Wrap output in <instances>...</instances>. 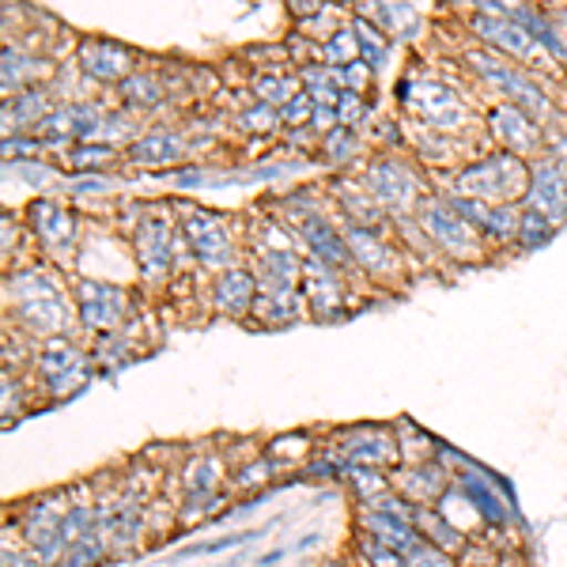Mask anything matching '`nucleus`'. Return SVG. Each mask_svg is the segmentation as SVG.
Masks as SVG:
<instances>
[{"label":"nucleus","mask_w":567,"mask_h":567,"mask_svg":"<svg viewBox=\"0 0 567 567\" xmlns=\"http://www.w3.org/2000/svg\"><path fill=\"white\" fill-rule=\"evenodd\" d=\"M72 303H76V318L80 329L91 337H103L122 329L125 322H133V288L114 280H95V277H80L72 280Z\"/></svg>","instance_id":"obj_6"},{"label":"nucleus","mask_w":567,"mask_h":567,"mask_svg":"<svg viewBox=\"0 0 567 567\" xmlns=\"http://www.w3.org/2000/svg\"><path fill=\"white\" fill-rule=\"evenodd\" d=\"M95 355L91 349L76 341V333H61V337H45L34 349L31 363V379L39 386L42 401H65L72 393H80L95 374Z\"/></svg>","instance_id":"obj_2"},{"label":"nucleus","mask_w":567,"mask_h":567,"mask_svg":"<svg viewBox=\"0 0 567 567\" xmlns=\"http://www.w3.org/2000/svg\"><path fill=\"white\" fill-rule=\"evenodd\" d=\"M299 315H307L303 288L299 291H258L246 322L254 329H284V326L299 322Z\"/></svg>","instance_id":"obj_24"},{"label":"nucleus","mask_w":567,"mask_h":567,"mask_svg":"<svg viewBox=\"0 0 567 567\" xmlns=\"http://www.w3.org/2000/svg\"><path fill=\"white\" fill-rule=\"evenodd\" d=\"M318 58L326 61V69H344V65H352V61H360V42H355L352 27L329 34V42L318 50Z\"/></svg>","instance_id":"obj_34"},{"label":"nucleus","mask_w":567,"mask_h":567,"mask_svg":"<svg viewBox=\"0 0 567 567\" xmlns=\"http://www.w3.org/2000/svg\"><path fill=\"white\" fill-rule=\"evenodd\" d=\"M355 529L379 537L382 545L398 548V553H409V548H416L420 542H424V534L416 529V523L393 518V515H386V511H379V507H355Z\"/></svg>","instance_id":"obj_23"},{"label":"nucleus","mask_w":567,"mask_h":567,"mask_svg":"<svg viewBox=\"0 0 567 567\" xmlns=\"http://www.w3.org/2000/svg\"><path fill=\"white\" fill-rule=\"evenodd\" d=\"M526 0H473V12L481 16H499V20H515L518 12H526Z\"/></svg>","instance_id":"obj_45"},{"label":"nucleus","mask_w":567,"mask_h":567,"mask_svg":"<svg viewBox=\"0 0 567 567\" xmlns=\"http://www.w3.org/2000/svg\"><path fill=\"white\" fill-rule=\"evenodd\" d=\"M122 87V95H125V103L130 106H155V103H163V84H159V76H152V72H133L125 84H117Z\"/></svg>","instance_id":"obj_37"},{"label":"nucleus","mask_w":567,"mask_h":567,"mask_svg":"<svg viewBox=\"0 0 567 567\" xmlns=\"http://www.w3.org/2000/svg\"><path fill=\"white\" fill-rule=\"evenodd\" d=\"M303 299H307V315L315 322H337V318L349 315V284H344V272L333 269V265L318 261L307 254L303 261Z\"/></svg>","instance_id":"obj_12"},{"label":"nucleus","mask_w":567,"mask_h":567,"mask_svg":"<svg viewBox=\"0 0 567 567\" xmlns=\"http://www.w3.org/2000/svg\"><path fill=\"white\" fill-rule=\"evenodd\" d=\"M0 393H4V427H12L27 409L39 405L42 393L34 386V379L27 371H12L4 368V379H0Z\"/></svg>","instance_id":"obj_28"},{"label":"nucleus","mask_w":567,"mask_h":567,"mask_svg":"<svg viewBox=\"0 0 567 567\" xmlns=\"http://www.w3.org/2000/svg\"><path fill=\"white\" fill-rule=\"evenodd\" d=\"M523 208H534L542 213L548 224L564 227L567 219V171L553 155H537L529 163V189L523 197Z\"/></svg>","instance_id":"obj_13"},{"label":"nucleus","mask_w":567,"mask_h":567,"mask_svg":"<svg viewBox=\"0 0 567 567\" xmlns=\"http://www.w3.org/2000/svg\"><path fill=\"white\" fill-rule=\"evenodd\" d=\"M296 235L307 243L310 258L333 265V269H341V272L355 269L352 250H349V239H344V227L329 224V219H322L318 213H307V216L296 224Z\"/></svg>","instance_id":"obj_21"},{"label":"nucleus","mask_w":567,"mask_h":567,"mask_svg":"<svg viewBox=\"0 0 567 567\" xmlns=\"http://www.w3.org/2000/svg\"><path fill=\"white\" fill-rule=\"evenodd\" d=\"M318 567H360V564H355L352 556H349V560H326V564H318Z\"/></svg>","instance_id":"obj_48"},{"label":"nucleus","mask_w":567,"mask_h":567,"mask_svg":"<svg viewBox=\"0 0 567 567\" xmlns=\"http://www.w3.org/2000/svg\"><path fill=\"white\" fill-rule=\"evenodd\" d=\"M398 427L386 424H355V427H341L333 439H329V451L349 465H368V470H398L401 465V443H398Z\"/></svg>","instance_id":"obj_8"},{"label":"nucleus","mask_w":567,"mask_h":567,"mask_svg":"<svg viewBox=\"0 0 567 567\" xmlns=\"http://www.w3.org/2000/svg\"><path fill=\"white\" fill-rule=\"evenodd\" d=\"M34 136H39L42 144H65V141H80L76 136V114H72V103L53 110L50 117L34 130Z\"/></svg>","instance_id":"obj_38"},{"label":"nucleus","mask_w":567,"mask_h":567,"mask_svg":"<svg viewBox=\"0 0 567 567\" xmlns=\"http://www.w3.org/2000/svg\"><path fill=\"white\" fill-rule=\"evenodd\" d=\"M352 560L360 567H405V553H398V548L382 545L379 537L363 534V529H355L352 537Z\"/></svg>","instance_id":"obj_32"},{"label":"nucleus","mask_w":567,"mask_h":567,"mask_svg":"<svg viewBox=\"0 0 567 567\" xmlns=\"http://www.w3.org/2000/svg\"><path fill=\"white\" fill-rule=\"evenodd\" d=\"M27 219H31V231L39 235L42 250L50 254V258H69V254L76 250L80 219L72 216L65 205H58V200H50V197H39L27 208Z\"/></svg>","instance_id":"obj_15"},{"label":"nucleus","mask_w":567,"mask_h":567,"mask_svg":"<svg viewBox=\"0 0 567 567\" xmlns=\"http://www.w3.org/2000/svg\"><path fill=\"white\" fill-rule=\"evenodd\" d=\"M110 189V182L103 175H95V178H76L72 182V197H95V194H106Z\"/></svg>","instance_id":"obj_47"},{"label":"nucleus","mask_w":567,"mask_h":567,"mask_svg":"<svg viewBox=\"0 0 567 567\" xmlns=\"http://www.w3.org/2000/svg\"><path fill=\"white\" fill-rule=\"evenodd\" d=\"M352 31H355V42H360V58L368 61V65L386 61V53H390L386 31H379V27H374L371 20H363V16H355L352 20Z\"/></svg>","instance_id":"obj_35"},{"label":"nucleus","mask_w":567,"mask_h":567,"mask_svg":"<svg viewBox=\"0 0 567 567\" xmlns=\"http://www.w3.org/2000/svg\"><path fill=\"white\" fill-rule=\"evenodd\" d=\"M175 250H178V239H175L171 216L155 213L136 224L133 265H136V277L148 284V288H155V284H163L171 277V269H175Z\"/></svg>","instance_id":"obj_9"},{"label":"nucleus","mask_w":567,"mask_h":567,"mask_svg":"<svg viewBox=\"0 0 567 567\" xmlns=\"http://www.w3.org/2000/svg\"><path fill=\"white\" fill-rule=\"evenodd\" d=\"M315 117V99L307 95V91H299V95H291L288 103L280 106V122H288V125H303Z\"/></svg>","instance_id":"obj_44"},{"label":"nucleus","mask_w":567,"mask_h":567,"mask_svg":"<svg viewBox=\"0 0 567 567\" xmlns=\"http://www.w3.org/2000/svg\"><path fill=\"white\" fill-rule=\"evenodd\" d=\"M50 114H53L50 95H45V87H39V84L16 91V99L8 95V103H4V125H12V117H16V125H31V130H39Z\"/></svg>","instance_id":"obj_29"},{"label":"nucleus","mask_w":567,"mask_h":567,"mask_svg":"<svg viewBox=\"0 0 567 567\" xmlns=\"http://www.w3.org/2000/svg\"><path fill=\"white\" fill-rule=\"evenodd\" d=\"M529 189V163L515 152H496L488 159L465 163L454 175V194L488 200V205H515Z\"/></svg>","instance_id":"obj_3"},{"label":"nucleus","mask_w":567,"mask_h":567,"mask_svg":"<svg viewBox=\"0 0 567 567\" xmlns=\"http://www.w3.org/2000/svg\"><path fill=\"white\" fill-rule=\"evenodd\" d=\"M401 103L439 133H454L465 122L462 103L443 84H435V80H405L401 84Z\"/></svg>","instance_id":"obj_14"},{"label":"nucleus","mask_w":567,"mask_h":567,"mask_svg":"<svg viewBox=\"0 0 567 567\" xmlns=\"http://www.w3.org/2000/svg\"><path fill=\"white\" fill-rule=\"evenodd\" d=\"M0 567H50V564H45L39 553H31L27 545L12 548V542L4 537V560H0Z\"/></svg>","instance_id":"obj_46"},{"label":"nucleus","mask_w":567,"mask_h":567,"mask_svg":"<svg viewBox=\"0 0 567 567\" xmlns=\"http://www.w3.org/2000/svg\"><path fill=\"white\" fill-rule=\"evenodd\" d=\"M254 299H258V280H254L250 265H231V269L216 272L213 284H208V303H213V315L239 318V322H246L250 310H254Z\"/></svg>","instance_id":"obj_19"},{"label":"nucleus","mask_w":567,"mask_h":567,"mask_svg":"<svg viewBox=\"0 0 567 567\" xmlns=\"http://www.w3.org/2000/svg\"><path fill=\"white\" fill-rule=\"evenodd\" d=\"M451 481H454V470L451 465H443V458L413 462V465L401 462L398 470H390L393 492H401V496H405L409 503H416V507H435V503L446 496Z\"/></svg>","instance_id":"obj_16"},{"label":"nucleus","mask_w":567,"mask_h":567,"mask_svg":"<svg viewBox=\"0 0 567 567\" xmlns=\"http://www.w3.org/2000/svg\"><path fill=\"white\" fill-rule=\"evenodd\" d=\"M470 31L488 45V50L503 53V58H515L529 65V61H542V45H537L534 34L526 31L523 23L515 20H499V16H473L470 20Z\"/></svg>","instance_id":"obj_18"},{"label":"nucleus","mask_w":567,"mask_h":567,"mask_svg":"<svg viewBox=\"0 0 567 567\" xmlns=\"http://www.w3.org/2000/svg\"><path fill=\"white\" fill-rule=\"evenodd\" d=\"M91 355H95V368L99 371L130 368L136 355H141V333H136V318H133V322H125L122 329H114V333L95 337V344H91Z\"/></svg>","instance_id":"obj_25"},{"label":"nucleus","mask_w":567,"mask_h":567,"mask_svg":"<svg viewBox=\"0 0 567 567\" xmlns=\"http://www.w3.org/2000/svg\"><path fill=\"white\" fill-rule=\"evenodd\" d=\"M363 117H368V106H363L360 91H341V103H337V122L349 125V130H355Z\"/></svg>","instance_id":"obj_43"},{"label":"nucleus","mask_w":567,"mask_h":567,"mask_svg":"<svg viewBox=\"0 0 567 567\" xmlns=\"http://www.w3.org/2000/svg\"><path fill=\"white\" fill-rule=\"evenodd\" d=\"M341 481L349 484V492L355 496V507H363V503H374V499L386 496V492L393 488L386 470H368V465H349Z\"/></svg>","instance_id":"obj_31"},{"label":"nucleus","mask_w":567,"mask_h":567,"mask_svg":"<svg viewBox=\"0 0 567 567\" xmlns=\"http://www.w3.org/2000/svg\"><path fill=\"white\" fill-rule=\"evenodd\" d=\"M344 239H349L352 261L363 277L371 280H386L390 272L401 269V254L382 239L379 227H363V224H344Z\"/></svg>","instance_id":"obj_20"},{"label":"nucleus","mask_w":567,"mask_h":567,"mask_svg":"<svg viewBox=\"0 0 567 567\" xmlns=\"http://www.w3.org/2000/svg\"><path fill=\"white\" fill-rule=\"evenodd\" d=\"M254 91H258L261 103L280 110L291 95H299V84H296V80H288V72H269V76L254 80Z\"/></svg>","instance_id":"obj_39"},{"label":"nucleus","mask_w":567,"mask_h":567,"mask_svg":"<svg viewBox=\"0 0 567 567\" xmlns=\"http://www.w3.org/2000/svg\"><path fill=\"white\" fill-rule=\"evenodd\" d=\"M106 556H110L106 537L103 534H87V537H76V542L65 545L58 567H103Z\"/></svg>","instance_id":"obj_33"},{"label":"nucleus","mask_w":567,"mask_h":567,"mask_svg":"<svg viewBox=\"0 0 567 567\" xmlns=\"http://www.w3.org/2000/svg\"><path fill=\"white\" fill-rule=\"evenodd\" d=\"M318 148H322L326 163H337V167H341V163H349L355 155V133L349 130V125H337V130H329L322 136V144H318Z\"/></svg>","instance_id":"obj_41"},{"label":"nucleus","mask_w":567,"mask_h":567,"mask_svg":"<svg viewBox=\"0 0 567 567\" xmlns=\"http://www.w3.org/2000/svg\"><path fill=\"white\" fill-rule=\"evenodd\" d=\"M182 235H186L189 243V254H194V261L200 269L208 272H224L231 269L235 254H239V246L231 239V224H227V216L213 213V208H197V213L186 216V224H182Z\"/></svg>","instance_id":"obj_10"},{"label":"nucleus","mask_w":567,"mask_h":567,"mask_svg":"<svg viewBox=\"0 0 567 567\" xmlns=\"http://www.w3.org/2000/svg\"><path fill=\"white\" fill-rule=\"evenodd\" d=\"M72 499H76V488L42 492V496L27 499L20 507V518H16V526H20V542L31 548V553H39L50 567H58L61 553H65V545H69L65 515H69Z\"/></svg>","instance_id":"obj_4"},{"label":"nucleus","mask_w":567,"mask_h":567,"mask_svg":"<svg viewBox=\"0 0 567 567\" xmlns=\"http://www.w3.org/2000/svg\"><path fill=\"white\" fill-rule=\"evenodd\" d=\"M117 152L106 148V144H87V141H76L69 148V167L72 171H99L106 167V163H114Z\"/></svg>","instance_id":"obj_40"},{"label":"nucleus","mask_w":567,"mask_h":567,"mask_svg":"<svg viewBox=\"0 0 567 567\" xmlns=\"http://www.w3.org/2000/svg\"><path fill=\"white\" fill-rule=\"evenodd\" d=\"M488 130L499 141L503 152H515V155H529L537 144H542V130H537V122L515 103L492 106L488 110Z\"/></svg>","instance_id":"obj_22"},{"label":"nucleus","mask_w":567,"mask_h":567,"mask_svg":"<svg viewBox=\"0 0 567 567\" xmlns=\"http://www.w3.org/2000/svg\"><path fill=\"white\" fill-rule=\"evenodd\" d=\"M560 231L556 224H548L542 213H534V208H523V216H518V246L523 250H537V246H545L553 235Z\"/></svg>","instance_id":"obj_36"},{"label":"nucleus","mask_w":567,"mask_h":567,"mask_svg":"<svg viewBox=\"0 0 567 567\" xmlns=\"http://www.w3.org/2000/svg\"><path fill=\"white\" fill-rule=\"evenodd\" d=\"M42 72L50 76V65H45V61L27 58L23 50H12V45H4V95H12V91H23V87H34Z\"/></svg>","instance_id":"obj_30"},{"label":"nucleus","mask_w":567,"mask_h":567,"mask_svg":"<svg viewBox=\"0 0 567 567\" xmlns=\"http://www.w3.org/2000/svg\"><path fill=\"white\" fill-rule=\"evenodd\" d=\"M182 155H186V141L171 130H152L130 144V163L136 167H167V163H178Z\"/></svg>","instance_id":"obj_26"},{"label":"nucleus","mask_w":567,"mask_h":567,"mask_svg":"<svg viewBox=\"0 0 567 567\" xmlns=\"http://www.w3.org/2000/svg\"><path fill=\"white\" fill-rule=\"evenodd\" d=\"M416 227L432 239L439 254H446L451 261H484V243L477 227L465 219L458 208L446 197L427 194L416 205Z\"/></svg>","instance_id":"obj_5"},{"label":"nucleus","mask_w":567,"mask_h":567,"mask_svg":"<svg viewBox=\"0 0 567 567\" xmlns=\"http://www.w3.org/2000/svg\"><path fill=\"white\" fill-rule=\"evenodd\" d=\"M363 186L368 194L379 200L382 213H405V208H416L427 194L420 189V178L409 163L401 159H374L368 171H363Z\"/></svg>","instance_id":"obj_11"},{"label":"nucleus","mask_w":567,"mask_h":567,"mask_svg":"<svg viewBox=\"0 0 567 567\" xmlns=\"http://www.w3.org/2000/svg\"><path fill=\"white\" fill-rule=\"evenodd\" d=\"M4 310H8V322H16V329L34 337V341L76 333V326H80L76 303L69 299L58 265H50V261L8 269Z\"/></svg>","instance_id":"obj_1"},{"label":"nucleus","mask_w":567,"mask_h":567,"mask_svg":"<svg viewBox=\"0 0 567 567\" xmlns=\"http://www.w3.org/2000/svg\"><path fill=\"white\" fill-rule=\"evenodd\" d=\"M416 529L424 534V542L439 545L443 553H451V556H462L465 548H470V534L454 526L439 507H416Z\"/></svg>","instance_id":"obj_27"},{"label":"nucleus","mask_w":567,"mask_h":567,"mask_svg":"<svg viewBox=\"0 0 567 567\" xmlns=\"http://www.w3.org/2000/svg\"><path fill=\"white\" fill-rule=\"evenodd\" d=\"M465 65H470L477 76L484 80V84H492L499 91V99L503 103H515V106H523L534 122H542V117H548V99H545V91L529 80V72H523L518 65H511V61H503L496 58V50H473V53H465Z\"/></svg>","instance_id":"obj_7"},{"label":"nucleus","mask_w":567,"mask_h":567,"mask_svg":"<svg viewBox=\"0 0 567 567\" xmlns=\"http://www.w3.org/2000/svg\"><path fill=\"white\" fill-rule=\"evenodd\" d=\"M405 567H462V564H458V556L443 553L439 545L420 542L416 548H409L405 553Z\"/></svg>","instance_id":"obj_42"},{"label":"nucleus","mask_w":567,"mask_h":567,"mask_svg":"<svg viewBox=\"0 0 567 567\" xmlns=\"http://www.w3.org/2000/svg\"><path fill=\"white\" fill-rule=\"evenodd\" d=\"M76 65L84 76L99 80V84H125L136 72V53L122 42L84 39L76 50Z\"/></svg>","instance_id":"obj_17"}]
</instances>
